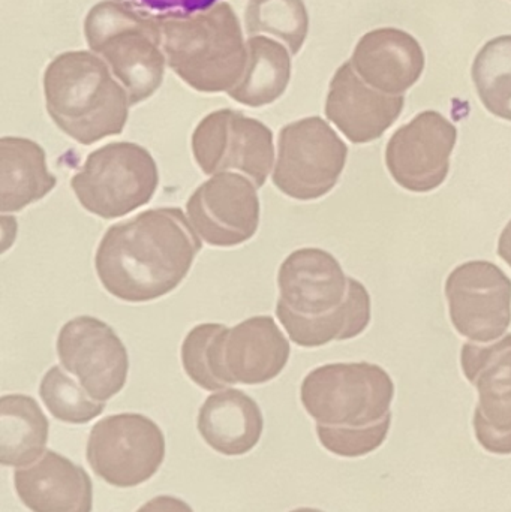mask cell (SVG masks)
<instances>
[{"mask_svg": "<svg viewBox=\"0 0 511 512\" xmlns=\"http://www.w3.org/2000/svg\"><path fill=\"white\" fill-rule=\"evenodd\" d=\"M395 384L371 363L324 364L303 379L300 400L317 424L366 429L392 420Z\"/></svg>", "mask_w": 511, "mask_h": 512, "instance_id": "cell-6", "label": "cell"}, {"mask_svg": "<svg viewBox=\"0 0 511 512\" xmlns=\"http://www.w3.org/2000/svg\"><path fill=\"white\" fill-rule=\"evenodd\" d=\"M290 342L272 316H252L227 328L219 346V376L225 388L260 385L281 375Z\"/></svg>", "mask_w": 511, "mask_h": 512, "instance_id": "cell-16", "label": "cell"}, {"mask_svg": "<svg viewBox=\"0 0 511 512\" xmlns=\"http://www.w3.org/2000/svg\"><path fill=\"white\" fill-rule=\"evenodd\" d=\"M198 432L207 445L224 456H245L260 442L264 418L252 397L236 388L207 397L198 412Z\"/></svg>", "mask_w": 511, "mask_h": 512, "instance_id": "cell-20", "label": "cell"}, {"mask_svg": "<svg viewBox=\"0 0 511 512\" xmlns=\"http://www.w3.org/2000/svg\"><path fill=\"white\" fill-rule=\"evenodd\" d=\"M87 462L105 483L131 489L149 481L165 459L161 427L141 414L110 415L90 430Z\"/></svg>", "mask_w": 511, "mask_h": 512, "instance_id": "cell-9", "label": "cell"}, {"mask_svg": "<svg viewBox=\"0 0 511 512\" xmlns=\"http://www.w3.org/2000/svg\"><path fill=\"white\" fill-rule=\"evenodd\" d=\"M392 420L383 421L366 429H344L317 424L321 445L330 453L347 459L368 456L384 444L389 435Z\"/></svg>", "mask_w": 511, "mask_h": 512, "instance_id": "cell-28", "label": "cell"}, {"mask_svg": "<svg viewBox=\"0 0 511 512\" xmlns=\"http://www.w3.org/2000/svg\"><path fill=\"white\" fill-rule=\"evenodd\" d=\"M404 107V95H386L375 90L347 62L330 81L326 116L351 143L366 144L383 137Z\"/></svg>", "mask_w": 511, "mask_h": 512, "instance_id": "cell-17", "label": "cell"}, {"mask_svg": "<svg viewBox=\"0 0 511 512\" xmlns=\"http://www.w3.org/2000/svg\"><path fill=\"white\" fill-rule=\"evenodd\" d=\"M137 512H194L182 499L173 496H158L144 504Z\"/></svg>", "mask_w": 511, "mask_h": 512, "instance_id": "cell-30", "label": "cell"}, {"mask_svg": "<svg viewBox=\"0 0 511 512\" xmlns=\"http://www.w3.org/2000/svg\"><path fill=\"white\" fill-rule=\"evenodd\" d=\"M257 186L236 173L215 174L201 183L186 203L195 233L215 248L243 245L260 225Z\"/></svg>", "mask_w": 511, "mask_h": 512, "instance_id": "cell-14", "label": "cell"}, {"mask_svg": "<svg viewBox=\"0 0 511 512\" xmlns=\"http://www.w3.org/2000/svg\"><path fill=\"white\" fill-rule=\"evenodd\" d=\"M201 248L182 210L159 207L108 228L96 251L95 270L108 294L146 303L173 292Z\"/></svg>", "mask_w": 511, "mask_h": 512, "instance_id": "cell-1", "label": "cell"}, {"mask_svg": "<svg viewBox=\"0 0 511 512\" xmlns=\"http://www.w3.org/2000/svg\"><path fill=\"white\" fill-rule=\"evenodd\" d=\"M18 498L32 512H92L93 484L89 474L56 451L14 474Z\"/></svg>", "mask_w": 511, "mask_h": 512, "instance_id": "cell-19", "label": "cell"}, {"mask_svg": "<svg viewBox=\"0 0 511 512\" xmlns=\"http://www.w3.org/2000/svg\"><path fill=\"white\" fill-rule=\"evenodd\" d=\"M446 297L456 331L473 342H494L510 327L511 280L494 262L456 267L447 277Z\"/></svg>", "mask_w": 511, "mask_h": 512, "instance_id": "cell-12", "label": "cell"}, {"mask_svg": "<svg viewBox=\"0 0 511 512\" xmlns=\"http://www.w3.org/2000/svg\"><path fill=\"white\" fill-rule=\"evenodd\" d=\"M461 366L468 381L479 391L474 412V432L486 451L511 454V334L494 345L465 343Z\"/></svg>", "mask_w": 511, "mask_h": 512, "instance_id": "cell-15", "label": "cell"}, {"mask_svg": "<svg viewBox=\"0 0 511 512\" xmlns=\"http://www.w3.org/2000/svg\"><path fill=\"white\" fill-rule=\"evenodd\" d=\"M110 66L89 51L57 56L44 72L45 108L57 128L83 146L122 134L129 96Z\"/></svg>", "mask_w": 511, "mask_h": 512, "instance_id": "cell-3", "label": "cell"}, {"mask_svg": "<svg viewBox=\"0 0 511 512\" xmlns=\"http://www.w3.org/2000/svg\"><path fill=\"white\" fill-rule=\"evenodd\" d=\"M159 171L149 150L129 141L110 143L90 153L71 179L84 210L102 219H117L152 201Z\"/></svg>", "mask_w": 511, "mask_h": 512, "instance_id": "cell-7", "label": "cell"}, {"mask_svg": "<svg viewBox=\"0 0 511 512\" xmlns=\"http://www.w3.org/2000/svg\"><path fill=\"white\" fill-rule=\"evenodd\" d=\"M50 423L33 397L6 394L0 399V463L29 466L45 454Z\"/></svg>", "mask_w": 511, "mask_h": 512, "instance_id": "cell-22", "label": "cell"}, {"mask_svg": "<svg viewBox=\"0 0 511 512\" xmlns=\"http://www.w3.org/2000/svg\"><path fill=\"white\" fill-rule=\"evenodd\" d=\"M245 75L228 96L239 104L258 108L281 98L290 84L291 59L287 48L266 36H251Z\"/></svg>", "mask_w": 511, "mask_h": 512, "instance_id": "cell-23", "label": "cell"}, {"mask_svg": "<svg viewBox=\"0 0 511 512\" xmlns=\"http://www.w3.org/2000/svg\"><path fill=\"white\" fill-rule=\"evenodd\" d=\"M224 324H200L186 334L182 343V364L192 382L207 391L227 390L219 378V346Z\"/></svg>", "mask_w": 511, "mask_h": 512, "instance_id": "cell-27", "label": "cell"}, {"mask_svg": "<svg viewBox=\"0 0 511 512\" xmlns=\"http://www.w3.org/2000/svg\"><path fill=\"white\" fill-rule=\"evenodd\" d=\"M117 2L144 17L165 20V18L189 17L197 12L206 11L218 3V0H117Z\"/></svg>", "mask_w": 511, "mask_h": 512, "instance_id": "cell-29", "label": "cell"}, {"mask_svg": "<svg viewBox=\"0 0 511 512\" xmlns=\"http://www.w3.org/2000/svg\"><path fill=\"white\" fill-rule=\"evenodd\" d=\"M84 36L90 50L108 63L125 87L131 107L161 87L167 59L159 20L144 17L117 0H104L87 14Z\"/></svg>", "mask_w": 511, "mask_h": 512, "instance_id": "cell-5", "label": "cell"}, {"mask_svg": "<svg viewBox=\"0 0 511 512\" xmlns=\"http://www.w3.org/2000/svg\"><path fill=\"white\" fill-rule=\"evenodd\" d=\"M290 512H324V511L315 510V508H297V510L290 511Z\"/></svg>", "mask_w": 511, "mask_h": 512, "instance_id": "cell-32", "label": "cell"}, {"mask_svg": "<svg viewBox=\"0 0 511 512\" xmlns=\"http://www.w3.org/2000/svg\"><path fill=\"white\" fill-rule=\"evenodd\" d=\"M471 77L486 110L511 122V35L483 45L474 59Z\"/></svg>", "mask_w": 511, "mask_h": 512, "instance_id": "cell-24", "label": "cell"}, {"mask_svg": "<svg viewBox=\"0 0 511 512\" xmlns=\"http://www.w3.org/2000/svg\"><path fill=\"white\" fill-rule=\"evenodd\" d=\"M249 36L269 33L297 54L309 32V15L303 0H249L245 11Z\"/></svg>", "mask_w": 511, "mask_h": 512, "instance_id": "cell-25", "label": "cell"}, {"mask_svg": "<svg viewBox=\"0 0 511 512\" xmlns=\"http://www.w3.org/2000/svg\"><path fill=\"white\" fill-rule=\"evenodd\" d=\"M351 65L375 90L401 96L422 77L425 53L410 33L396 27H381L360 39Z\"/></svg>", "mask_w": 511, "mask_h": 512, "instance_id": "cell-18", "label": "cell"}, {"mask_svg": "<svg viewBox=\"0 0 511 512\" xmlns=\"http://www.w3.org/2000/svg\"><path fill=\"white\" fill-rule=\"evenodd\" d=\"M498 255L511 267V221L501 233L500 242H498Z\"/></svg>", "mask_w": 511, "mask_h": 512, "instance_id": "cell-31", "label": "cell"}, {"mask_svg": "<svg viewBox=\"0 0 511 512\" xmlns=\"http://www.w3.org/2000/svg\"><path fill=\"white\" fill-rule=\"evenodd\" d=\"M347 158V144L326 120H297L279 132L273 185L293 200H318L338 185Z\"/></svg>", "mask_w": 511, "mask_h": 512, "instance_id": "cell-8", "label": "cell"}, {"mask_svg": "<svg viewBox=\"0 0 511 512\" xmlns=\"http://www.w3.org/2000/svg\"><path fill=\"white\" fill-rule=\"evenodd\" d=\"M39 396L50 414L68 424H87L104 412L105 403L96 402L81 385L59 366L51 367L41 381Z\"/></svg>", "mask_w": 511, "mask_h": 512, "instance_id": "cell-26", "label": "cell"}, {"mask_svg": "<svg viewBox=\"0 0 511 512\" xmlns=\"http://www.w3.org/2000/svg\"><path fill=\"white\" fill-rule=\"evenodd\" d=\"M276 318L303 348L360 336L371 322V295L362 282L348 277L329 252L294 251L278 273Z\"/></svg>", "mask_w": 511, "mask_h": 512, "instance_id": "cell-2", "label": "cell"}, {"mask_svg": "<svg viewBox=\"0 0 511 512\" xmlns=\"http://www.w3.org/2000/svg\"><path fill=\"white\" fill-rule=\"evenodd\" d=\"M458 129L438 111H423L387 143L386 165L395 182L417 194L446 182Z\"/></svg>", "mask_w": 511, "mask_h": 512, "instance_id": "cell-13", "label": "cell"}, {"mask_svg": "<svg viewBox=\"0 0 511 512\" xmlns=\"http://www.w3.org/2000/svg\"><path fill=\"white\" fill-rule=\"evenodd\" d=\"M191 147L207 176L237 170L257 189L266 185L275 161L272 129L230 108L207 114L192 134Z\"/></svg>", "mask_w": 511, "mask_h": 512, "instance_id": "cell-10", "label": "cell"}, {"mask_svg": "<svg viewBox=\"0 0 511 512\" xmlns=\"http://www.w3.org/2000/svg\"><path fill=\"white\" fill-rule=\"evenodd\" d=\"M162 51L171 71L201 93L230 92L245 75L249 51L233 6L159 20Z\"/></svg>", "mask_w": 511, "mask_h": 512, "instance_id": "cell-4", "label": "cell"}, {"mask_svg": "<svg viewBox=\"0 0 511 512\" xmlns=\"http://www.w3.org/2000/svg\"><path fill=\"white\" fill-rule=\"evenodd\" d=\"M45 150L21 137L0 140V212H20L56 188Z\"/></svg>", "mask_w": 511, "mask_h": 512, "instance_id": "cell-21", "label": "cell"}, {"mask_svg": "<svg viewBox=\"0 0 511 512\" xmlns=\"http://www.w3.org/2000/svg\"><path fill=\"white\" fill-rule=\"evenodd\" d=\"M57 357L66 372L96 402H107L125 387L129 355L116 331L101 319L77 316L60 328Z\"/></svg>", "mask_w": 511, "mask_h": 512, "instance_id": "cell-11", "label": "cell"}]
</instances>
